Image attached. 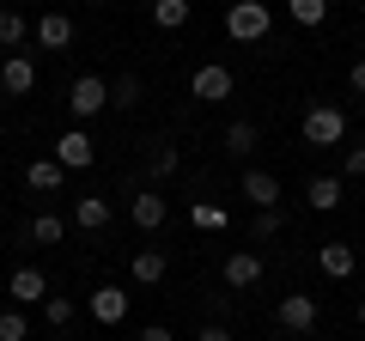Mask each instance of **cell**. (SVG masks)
<instances>
[{"label":"cell","mask_w":365,"mask_h":341,"mask_svg":"<svg viewBox=\"0 0 365 341\" xmlns=\"http://www.w3.org/2000/svg\"><path fill=\"white\" fill-rule=\"evenodd\" d=\"M110 220H116V208H110L104 195H79L73 201V225H79V232H104Z\"/></svg>","instance_id":"7c38bea8"},{"label":"cell","mask_w":365,"mask_h":341,"mask_svg":"<svg viewBox=\"0 0 365 341\" xmlns=\"http://www.w3.org/2000/svg\"><path fill=\"white\" fill-rule=\"evenodd\" d=\"M195 341H232V329H225V323H207V329H201Z\"/></svg>","instance_id":"1f68e13d"},{"label":"cell","mask_w":365,"mask_h":341,"mask_svg":"<svg viewBox=\"0 0 365 341\" xmlns=\"http://www.w3.org/2000/svg\"><path fill=\"white\" fill-rule=\"evenodd\" d=\"M317 268H323L329 280H347L353 268H359V256H353V244H323L317 250Z\"/></svg>","instance_id":"9a60e30c"},{"label":"cell","mask_w":365,"mask_h":341,"mask_svg":"<svg viewBox=\"0 0 365 341\" xmlns=\"http://www.w3.org/2000/svg\"><path fill=\"white\" fill-rule=\"evenodd\" d=\"M31 37H37V49H67V43H73V19L67 13H43Z\"/></svg>","instance_id":"4fadbf2b"},{"label":"cell","mask_w":365,"mask_h":341,"mask_svg":"<svg viewBox=\"0 0 365 341\" xmlns=\"http://www.w3.org/2000/svg\"><path fill=\"white\" fill-rule=\"evenodd\" d=\"M86 311H91V323H122V317H128V292L122 287H98L86 299Z\"/></svg>","instance_id":"9c48e42d"},{"label":"cell","mask_w":365,"mask_h":341,"mask_svg":"<svg viewBox=\"0 0 365 341\" xmlns=\"http://www.w3.org/2000/svg\"><path fill=\"white\" fill-rule=\"evenodd\" d=\"M55 165H61V170H91V158H98V146H91V134L86 128H67L61 134V141H55Z\"/></svg>","instance_id":"277c9868"},{"label":"cell","mask_w":365,"mask_h":341,"mask_svg":"<svg viewBox=\"0 0 365 341\" xmlns=\"http://www.w3.org/2000/svg\"><path fill=\"white\" fill-rule=\"evenodd\" d=\"M280 329H292V335H311L317 329V299L311 292H287L280 299Z\"/></svg>","instance_id":"8992f818"},{"label":"cell","mask_w":365,"mask_h":341,"mask_svg":"<svg viewBox=\"0 0 365 341\" xmlns=\"http://www.w3.org/2000/svg\"><path fill=\"white\" fill-rule=\"evenodd\" d=\"M304 146H341L347 141V110H335V104H311L304 110Z\"/></svg>","instance_id":"7a4b0ae2"},{"label":"cell","mask_w":365,"mask_h":341,"mask_svg":"<svg viewBox=\"0 0 365 341\" xmlns=\"http://www.w3.org/2000/svg\"><path fill=\"white\" fill-rule=\"evenodd\" d=\"M6 299L13 305H43L49 299V280H43L37 268H13V275H6Z\"/></svg>","instance_id":"52a82bcc"},{"label":"cell","mask_w":365,"mask_h":341,"mask_svg":"<svg viewBox=\"0 0 365 341\" xmlns=\"http://www.w3.org/2000/svg\"><path fill=\"white\" fill-rule=\"evenodd\" d=\"M134 341H177V335H170L165 323H146V329H140V335H134Z\"/></svg>","instance_id":"4dcf8cb0"},{"label":"cell","mask_w":365,"mask_h":341,"mask_svg":"<svg viewBox=\"0 0 365 341\" xmlns=\"http://www.w3.org/2000/svg\"><path fill=\"white\" fill-rule=\"evenodd\" d=\"M268 31H274L268 0H232V6H225V37L232 43H262Z\"/></svg>","instance_id":"6da1fadb"},{"label":"cell","mask_w":365,"mask_h":341,"mask_svg":"<svg viewBox=\"0 0 365 341\" xmlns=\"http://www.w3.org/2000/svg\"><path fill=\"white\" fill-rule=\"evenodd\" d=\"M304 208L335 213L341 208V177H311V183H304Z\"/></svg>","instance_id":"e0dca14e"},{"label":"cell","mask_w":365,"mask_h":341,"mask_svg":"<svg viewBox=\"0 0 365 341\" xmlns=\"http://www.w3.org/2000/svg\"><path fill=\"white\" fill-rule=\"evenodd\" d=\"M359 323H365V299H359Z\"/></svg>","instance_id":"836d02e7"},{"label":"cell","mask_w":365,"mask_h":341,"mask_svg":"<svg viewBox=\"0 0 365 341\" xmlns=\"http://www.w3.org/2000/svg\"><path fill=\"white\" fill-rule=\"evenodd\" d=\"M225 146H232V153H256V122H244V116H237L232 128H225Z\"/></svg>","instance_id":"d4e9b609"},{"label":"cell","mask_w":365,"mask_h":341,"mask_svg":"<svg viewBox=\"0 0 365 341\" xmlns=\"http://www.w3.org/2000/svg\"><path fill=\"white\" fill-rule=\"evenodd\" d=\"M67 110H73L79 122L104 116V110H110V79H98V73H79L73 86H67Z\"/></svg>","instance_id":"3957f363"},{"label":"cell","mask_w":365,"mask_h":341,"mask_svg":"<svg viewBox=\"0 0 365 341\" xmlns=\"http://www.w3.org/2000/svg\"><path fill=\"white\" fill-rule=\"evenodd\" d=\"M287 13L299 19L304 31H317V25H323V19H329V0H287Z\"/></svg>","instance_id":"44dd1931"},{"label":"cell","mask_w":365,"mask_h":341,"mask_svg":"<svg viewBox=\"0 0 365 341\" xmlns=\"http://www.w3.org/2000/svg\"><path fill=\"white\" fill-rule=\"evenodd\" d=\"M91 6H110V0H91Z\"/></svg>","instance_id":"e575fe53"},{"label":"cell","mask_w":365,"mask_h":341,"mask_svg":"<svg viewBox=\"0 0 365 341\" xmlns=\"http://www.w3.org/2000/svg\"><path fill=\"white\" fill-rule=\"evenodd\" d=\"M61 232H67V225L55 220V213H37V220L25 225V238H31V244H61Z\"/></svg>","instance_id":"7402d4cb"},{"label":"cell","mask_w":365,"mask_h":341,"mask_svg":"<svg viewBox=\"0 0 365 341\" xmlns=\"http://www.w3.org/2000/svg\"><path fill=\"white\" fill-rule=\"evenodd\" d=\"M177 165H182L177 146H158V153H153V177H177Z\"/></svg>","instance_id":"f1b7e54d"},{"label":"cell","mask_w":365,"mask_h":341,"mask_svg":"<svg viewBox=\"0 0 365 341\" xmlns=\"http://www.w3.org/2000/svg\"><path fill=\"white\" fill-rule=\"evenodd\" d=\"M134 104H140V79H116V86H110V110H134Z\"/></svg>","instance_id":"cb8c5ba5"},{"label":"cell","mask_w":365,"mask_h":341,"mask_svg":"<svg viewBox=\"0 0 365 341\" xmlns=\"http://www.w3.org/2000/svg\"><path fill=\"white\" fill-rule=\"evenodd\" d=\"M19 43H31V19L6 6V13H0V49H19Z\"/></svg>","instance_id":"ffe728a7"},{"label":"cell","mask_w":365,"mask_h":341,"mask_svg":"<svg viewBox=\"0 0 365 341\" xmlns=\"http://www.w3.org/2000/svg\"><path fill=\"white\" fill-rule=\"evenodd\" d=\"M189 92H195L201 104H225V98H232V67H220V61L195 67V79H189Z\"/></svg>","instance_id":"5b68a950"},{"label":"cell","mask_w":365,"mask_h":341,"mask_svg":"<svg viewBox=\"0 0 365 341\" xmlns=\"http://www.w3.org/2000/svg\"><path fill=\"white\" fill-rule=\"evenodd\" d=\"M43 317H49L55 329H67V323H73V299H61V292H49V299H43Z\"/></svg>","instance_id":"484cf974"},{"label":"cell","mask_w":365,"mask_h":341,"mask_svg":"<svg viewBox=\"0 0 365 341\" xmlns=\"http://www.w3.org/2000/svg\"><path fill=\"white\" fill-rule=\"evenodd\" d=\"M128 213H134V225H140V232H158V225L170 220V208H165V195H153V189H140V195L128 201Z\"/></svg>","instance_id":"5bb4252c"},{"label":"cell","mask_w":365,"mask_h":341,"mask_svg":"<svg viewBox=\"0 0 365 341\" xmlns=\"http://www.w3.org/2000/svg\"><path fill=\"white\" fill-rule=\"evenodd\" d=\"M189 13H195V0H153V25L158 31H182Z\"/></svg>","instance_id":"ac0fdd59"},{"label":"cell","mask_w":365,"mask_h":341,"mask_svg":"<svg viewBox=\"0 0 365 341\" xmlns=\"http://www.w3.org/2000/svg\"><path fill=\"white\" fill-rule=\"evenodd\" d=\"M347 177H365V146H347Z\"/></svg>","instance_id":"f546056e"},{"label":"cell","mask_w":365,"mask_h":341,"mask_svg":"<svg viewBox=\"0 0 365 341\" xmlns=\"http://www.w3.org/2000/svg\"><path fill=\"white\" fill-rule=\"evenodd\" d=\"M237 195H244V201H256V208H280V177H268V170H244Z\"/></svg>","instance_id":"30bf717a"},{"label":"cell","mask_w":365,"mask_h":341,"mask_svg":"<svg viewBox=\"0 0 365 341\" xmlns=\"http://www.w3.org/2000/svg\"><path fill=\"white\" fill-rule=\"evenodd\" d=\"M0 341H31V323H25V311H0Z\"/></svg>","instance_id":"4316f807"},{"label":"cell","mask_w":365,"mask_h":341,"mask_svg":"<svg viewBox=\"0 0 365 341\" xmlns=\"http://www.w3.org/2000/svg\"><path fill=\"white\" fill-rule=\"evenodd\" d=\"M0 92H6V98L37 92V67H31L25 55H6V61H0Z\"/></svg>","instance_id":"ba28073f"},{"label":"cell","mask_w":365,"mask_h":341,"mask_svg":"<svg viewBox=\"0 0 365 341\" xmlns=\"http://www.w3.org/2000/svg\"><path fill=\"white\" fill-rule=\"evenodd\" d=\"M25 183L37 189V195H55V189L67 183V170L55 165V158H31V165H25Z\"/></svg>","instance_id":"2e32d148"},{"label":"cell","mask_w":365,"mask_h":341,"mask_svg":"<svg viewBox=\"0 0 365 341\" xmlns=\"http://www.w3.org/2000/svg\"><path fill=\"white\" fill-rule=\"evenodd\" d=\"M347 86H353V92H365V61H353V73H347Z\"/></svg>","instance_id":"d6a6232c"},{"label":"cell","mask_w":365,"mask_h":341,"mask_svg":"<svg viewBox=\"0 0 365 341\" xmlns=\"http://www.w3.org/2000/svg\"><path fill=\"white\" fill-rule=\"evenodd\" d=\"M189 225H195V232H220L225 208H220V201H195V208H189Z\"/></svg>","instance_id":"603a6c76"},{"label":"cell","mask_w":365,"mask_h":341,"mask_svg":"<svg viewBox=\"0 0 365 341\" xmlns=\"http://www.w3.org/2000/svg\"><path fill=\"white\" fill-rule=\"evenodd\" d=\"M280 225H287V213H280V208H256V220H250V232H256V238H274Z\"/></svg>","instance_id":"83f0119b"},{"label":"cell","mask_w":365,"mask_h":341,"mask_svg":"<svg viewBox=\"0 0 365 341\" xmlns=\"http://www.w3.org/2000/svg\"><path fill=\"white\" fill-rule=\"evenodd\" d=\"M256 280H262V256L256 250H232V256H225V287L244 292V287H256Z\"/></svg>","instance_id":"8fae6325"},{"label":"cell","mask_w":365,"mask_h":341,"mask_svg":"<svg viewBox=\"0 0 365 341\" xmlns=\"http://www.w3.org/2000/svg\"><path fill=\"white\" fill-rule=\"evenodd\" d=\"M165 280V250H134V287H158Z\"/></svg>","instance_id":"d6986e66"}]
</instances>
